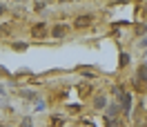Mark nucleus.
<instances>
[{
    "label": "nucleus",
    "mask_w": 147,
    "mask_h": 127,
    "mask_svg": "<svg viewBox=\"0 0 147 127\" xmlns=\"http://www.w3.org/2000/svg\"><path fill=\"white\" fill-rule=\"evenodd\" d=\"M47 31H49V29H47L45 22H36V25L31 27V36H34V38H45Z\"/></svg>",
    "instance_id": "nucleus-1"
},
{
    "label": "nucleus",
    "mask_w": 147,
    "mask_h": 127,
    "mask_svg": "<svg viewBox=\"0 0 147 127\" xmlns=\"http://www.w3.org/2000/svg\"><path fill=\"white\" fill-rule=\"evenodd\" d=\"M92 20H94V16H92V14L78 16V18H76V27H78V29H83V27H87V25H92Z\"/></svg>",
    "instance_id": "nucleus-2"
},
{
    "label": "nucleus",
    "mask_w": 147,
    "mask_h": 127,
    "mask_svg": "<svg viewBox=\"0 0 147 127\" xmlns=\"http://www.w3.org/2000/svg\"><path fill=\"white\" fill-rule=\"evenodd\" d=\"M51 34H54L56 38H63L65 34H67V25H56V27H54V31H51Z\"/></svg>",
    "instance_id": "nucleus-3"
},
{
    "label": "nucleus",
    "mask_w": 147,
    "mask_h": 127,
    "mask_svg": "<svg viewBox=\"0 0 147 127\" xmlns=\"http://www.w3.org/2000/svg\"><path fill=\"white\" fill-rule=\"evenodd\" d=\"M7 34H11V25H0V36H7Z\"/></svg>",
    "instance_id": "nucleus-4"
},
{
    "label": "nucleus",
    "mask_w": 147,
    "mask_h": 127,
    "mask_svg": "<svg viewBox=\"0 0 147 127\" xmlns=\"http://www.w3.org/2000/svg\"><path fill=\"white\" fill-rule=\"evenodd\" d=\"M78 91H80V96H89L92 87H89V85H80V87H78Z\"/></svg>",
    "instance_id": "nucleus-5"
},
{
    "label": "nucleus",
    "mask_w": 147,
    "mask_h": 127,
    "mask_svg": "<svg viewBox=\"0 0 147 127\" xmlns=\"http://www.w3.org/2000/svg\"><path fill=\"white\" fill-rule=\"evenodd\" d=\"M118 111H120V107H118V105H111V107L107 109V116H116Z\"/></svg>",
    "instance_id": "nucleus-6"
},
{
    "label": "nucleus",
    "mask_w": 147,
    "mask_h": 127,
    "mask_svg": "<svg viewBox=\"0 0 147 127\" xmlns=\"http://www.w3.org/2000/svg\"><path fill=\"white\" fill-rule=\"evenodd\" d=\"M94 105H96L98 109H102V107H105V98H102V96H96V100H94Z\"/></svg>",
    "instance_id": "nucleus-7"
},
{
    "label": "nucleus",
    "mask_w": 147,
    "mask_h": 127,
    "mask_svg": "<svg viewBox=\"0 0 147 127\" xmlns=\"http://www.w3.org/2000/svg\"><path fill=\"white\" fill-rule=\"evenodd\" d=\"M127 63H129V56H127V54H123V56H120V65L125 67V65H127Z\"/></svg>",
    "instance_id": "nucleus-8"
},
{
    "label": "nucleus",
    "mask_w": 147,
    "mask_h": 127,
    "mask_svg": "<svg viewBox=\"0 0 147 127\" xmlns=\"http://www.w3.org/2000/svg\"><path fill=\"white\" fill-rule=\"evenodd\" d=\"M13 49H20V51H22V49H27V45H25V43H16V45H13Z\"/></svg>",
    "instance_id": "nucleus-9"
},
{
    "label": "nucleus",
    "mask_w": 147,
    "mask_h": 127,
    "mask_svg": "<svg viewBox=\"0 0 147 127\" xmlns=\"http://www.w3.org/2000/svg\"><path fill=\"white\" fill-rule=\"evenodd\" d=\"M0 74H5V67H0Z\"/></svg>",
    "instance_id": "nucleus-10"
},
{
    "label": "nucleus",
    "mask_w": 147,
    "mask_h": 127,
    "mask_svg": "<svg viewBox=\"0 0 147 127\" xmlns=\"http://www.w3.org/2000/svg\"><path fill=\"white\" fill-rule=\"evenodd\" d=\"M2 11H5V7H0V14H2Z\"/></svg>",
    "instance_id": "nucleus-11"
},
{
    "label": "nucleus",
    "mask_w": 147,
    "mask_h": 127,
    "mask_svg": "<svg viewBox=\"0 0 147 127\" xmlns=\"http://www.w3.org/2000/svg\"><path fill=\"white\" fill-rule=\"evenodd\" d=\"M60 2H69V0H60Z\"/></svg>",
    "instance_id": "nucleus-12"
}]
</instances>
